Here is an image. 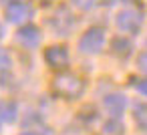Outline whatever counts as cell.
<instances>
[{
    "instance_id": "6da1fadb",
    "label": "cell",
    "mask_w": 147,
    "mask_h": 135,
    "mask_svg": "<svg viewBox=\"0 0 147 135\" xmlns=\"http://www.w3.org/2000/svg\"><path fill=\"white\" fill-rule=\"evenodd\" d=\"M85 81L75 75V73H69V71H63V73H57L51 81V91L63 99V101H77L85 95Z\"/></svg>"
},
{
    "instance_id": "7a4b0ae2",
    "label": "cell",
    "mask_w": 147,
    "mask_h": 135,
    "mask_svg": "<svg viewBox=\"0 0 147 135\" xmlns=\"http://www.w3.org/2000/svg\"><path fill=\"white\" fill-rule=\"evenodd\" d=\"M145 24V12L137 6H125L115 14V26L125 36H135Z\"/></svg>"
},
{
    "instance_id": "3957f363",
    "label": "cell",
    "mask_w": 147,
    "mask_h": 135,
    "mask_svg": "<svg viewBox=\"0 0 147 135\" xmlns=\"http://www.w3.org/2000/svg\"><path fill=\"white\" fill-rule=\"evenodd\" d=\"M105 45H107V30H105V26H99V24L89 26L77 41L79 53L87 55V57H95V55L103 53Z\"/></svg>"
},
{
    "instance_id": "277c9868",
    "label": "cell",
    "mask_w": 147,
    "mask_h": 135,
    "mask_svg": "<svg viewBox=\"0 0 147 135\" xmlns=\"http://www.w3.org/2000/svg\"><path fill=\"white\" fill-rule=\"evenodd\" d=\"M47 24L57 36H69L77 26V18H75V14L71 12V8L67 4H61L47 18Z\"/></svg>"
},
{
    "instance_id": "5b68a950",
    "label": "cell",
    "mask_w": 147,
    "mask_h": 135,
    "mask_svg": "<svg viewBox=\"0 0 147 135\" xmlns=\"http://www.w3.org/2000/svg\"><path fill=\"white\" fill-rule=\"evenodd\" d=\"M34 16V6L30 2H24V0H16V2L6 4L4 8V18L10 24L16 26H24L30 22V18Z\"/></svg>"
},
{
    "instance_id": "8992f818",
    "label": "cell",
    "mask_w": 147,
    "mask_h": 135,
    "mask_svg": "<svg viewBox=\"0 0 147 135\" xmlns=\"http://www.w3.org/2000/svg\"><path fill=\"white\" fill-rule=\"evenodd\" d=\"M42 59H45V63H47L49 69L63 73L69 67V63H71V53H69L67 45H51V47L45 49Z\"/></svg>"
},
{
    "instance_id": "52a82bcc",
    "label": "cell",
    "mask_w": 147,
    "mask_h": 135,
    "mask_svg": "<svg viewBox=\"0 0 147 135\" xmlns=\"http://www.w3.org/2000/svg\"><path fill=\"white\" fill-rule=\"evenodd\" d=\"M14 38H16V43H18L22 49H26V51H34V49H38L40 43H42V30H40L36 24L28 22V24L16 28Z\"/></svg>"
},
{
    "instance_id": "ba28073f",
    "label": "cell",
    "mask_w": 147,
    "mask_h": 135,
    "mask_svg": "<svg viewBox=\"0 0 147 135\" xmlns=\"http://www.w3.org/2000/svg\"><path fill=\"white\" fill-rule=\"evenodd\" d=\"M129 107V99L125 93H119V91H113V93H107L103 97V109L107 111L109 117L113 119H121L123 113L127 111Z\"/></svg>"
},
{
    "instance_id": "9c48e42d",
    "label": "cell",
    "mask_w": 147,
    "mask_h": 135,
    "mask_svg": "<svg viewBox=\"0 0 147 135\" xmlns=\"http://www.w3.org/2000/svg\"><path fill=\"white\" fill-rule=\"evenodd\" d=\"M109 51H111V55H113L115 59L127 61V59L133 55L135 47H133V41H131L129 36H125V34H117L115 38H111V43H109Z\"/></svg>"
},
{
    "instance_id": "30bf717a",
    "label": "cell",
    "mask_w": 147,
    "mask_h": 135,
    "mask_svg": "<svg viewBox=\"0 0 147 135\" xmlns=\"http://www.w3.org/2000/svg\"><path fill=\"white\" fill-rule=\"evenodd\" d=\"M16 119H18V103L14 99H2L0 101V121L14 123Z\"/></svg>"
},
{
    "instance_id": "8fae6325",
    "label": "cell",
    "mask_w": 147,
    "mask_h": 135,
    "mask_svg": "<svg viewBox=\"0 0 147 135\" xmlns=\"http://www.w3.org/2000/svg\"><path fill=\"white\" fill-rule=\"evenodd\" d=\"M131 115L133 121L137 125L139 131H147V101H137L131 107Z\"/></svg>"
},
{
    "instance_id": "7c38bea8",
    "label": "cell",
    "mask_w": 147,
    "mask_h": 135,
    "mask_svg": "<svg viewBox=\"0 0 147 135\" xmlns=\"http://www.w3.org/2000/svg\"><path fill=\"white\" fill-rule=\"evenodd\" d=\"M101 131H103V135H125V125H123L121 119L109 117V119L103 123Z\"/></svg>"
},
{
    "instance_id": "4fadbf2b",
    "label": "cell",
    "mask_w": 147,
    "mask_h": 135,
    "mask_svg": "<svg viewBox=\"0 0 147 135\" xmlns=\"http://www.w3.org/2000/svg\"><path fill=\"white\" fill-rule=\"evenodd\" d=\"M129 85L143 97H147V77H131L129 79Z\"/></svg>"
},
{
    "instance_id": "5bb4252c",
    "label": "cell",
    "mask_w": 147,
    "mask_h": 135,
    "mask_svg": "<svg viewBox=\"0 0 147 135\" xmlns=\"http://www.w3.org/2000/svg\"><path fill=\"white\" fill-rule=\"evenodd\" d=\"M135 67H137V71H139L143 77H147V49L141 51V53L137 55V59H135Z\"/></svg>"
},
{
    "instance_id": "9a60e30c",
    "label": "cell",
    "mask_w": 147,
    "mask_h": 135,
    "mask_svg": "<svg viewBox=\"0 0 147 135\" xmlns=\"http://www.w3.org/2000/svg\"><path fill=\"white\" fill-rule=\"evenodd\" d=\"M71 4L75 8L83 10V12H89V10H93L97 6V0H71Z\"/></svg>"
},
{
    "instance_id": "2e32d148",
    "label": "cell",
    "mask_w": 147,
    "mask_h": 135,
    "mask_svg": "<svg viewBox=\"0 0 147 135\" xmlns=\"http://www.w3.org/2000/svg\"><path fill=\"white\" fill-rule=\"evenodd\" d=\"M12 67V57L6 49L0 47V71H8Z\"/></svg>"
},
{
    "instance_id": "e0dca14e",
    "label": "cell",
    "mask_w": 147,
    "mask_h": 135,
    "mask_svg": "<svg viewBox=\"0 0 147 135\" xmlns=\"http://www.w3.org/2000/svg\"><path fill=\"white\" fill-rule=\"evenodd\" d=\"M4 34H6V28H4V24H2V22H0V41L4 38Z\"/></svg>"
},
{
    "instance_id": "ac0fdd59",
    "label": "cell",
    "mask_w": 147,
    "mask_h": 135,
    "mask_svg": "<svg viewBox=\"0 0 147 135\" xmlns=\"http://www.w3.org/2000/svg\"><path fill=\"white\" fill-rule=\"evenodd\" d=\"M123 2H125L127 6H135L137 2H141V0H123Z\"/></svg>"
},
{
    "instance_id": "d6986e66",
    "label": "cell",
    "mask_w": 147,
    "mask_h": 135,
    "mask_svg": "<svg viewBox=\"0 0 147 135\" xmlns=\"http://www.w3.org/2000/svg\"><path fill=\"white\" fill-rule=\"evenodd\" d=\"M20 135H36V133H32V131H24V133H20Z\"/></svg>"
},
{
    "instance_id": "ffe728a7",
    "label": "cell",
    "mask_w": 147,
    "mask_h": 135,
    "mask_svg": "<svg viewBox=\"0 0 147 135\" xmlns=\"http://www.w3.org/2000/svg\"><path fill=\"white\" fill-rule=\"evenodd\" d=\"M4 4H10V2H16V0H2Z\"/></svg>"
},
{
    "instance_id": "44dd1931",
    "label": "cell",
    "mask_w": 147,
    "mask_h": 135,
    "mask_svg": "<svg viewBox=\"0 0 147 135\" xmlns=\"http://www.w3.org/2000/svg\"><path fill=\"white\" fill-rule=\"evenodd\" d=\"M0 131H2V121H0Z\"/></svg>"
}]
</instances>
